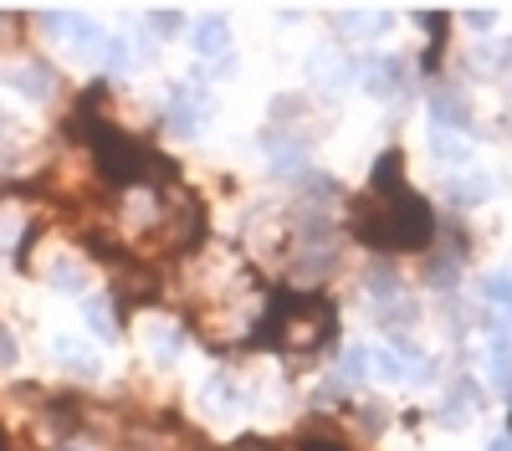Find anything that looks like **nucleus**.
Returning <instances> with one entry per match:
<instances>
[{
    "label": "nucleus",
    "mask_w": 512,
    "mask_h": 451,
    "mask_svg": "<svg viewBox=\"0 0 512 451\" xmlns=\"http://www.w3.org/2000/svg\"><path fill=\"white\" fill-rule=\"evenodd\" d=\"M82 282H88V272H82L77 262L62 257V262L52 267V287H62V293H82Z\"/></svg>",
    "instance_id": "12"
},
{
    "label": "nucleus",
    "mask_w": 512,
    "mask_h": 451,
    "mask_svg": "<svg viewBox=\"0 0 512 451\" xmlns=\"http://www.w3.org/2000/svg\"><path fill=\"white\" fill-rule=\"evenodd\" d=\"M482 298L497 308V318L512 323V277H507V272H492V277L482 282Z\"/></svg>",
    "instance_id": "7"
},
{
    "label": "nucleus",
    "mask_w": 512,
    "mask_h": 451,
    "mask_svg": "<svg viewBox=\"0 0 512 451\" xmlns=\"http://www.w3.org/2000/svg\"><path fill=\"white\" fill-rule=\"evenodd\" d=\"M374 375L390 380V385H400V380H410V369H405V359H400L395 349H379V354H374Z\"/></svg>",
    "instance_id": "9"
},
{
    "label": "nucleus",
    "mask_w": 512,
    "mask_h": 451,
    "mask_svg": "<svg viewBox=\"0 0 512 451\" xmlns=\"http://www.w3.org/2000/svg\"><path fill=\"white\" fill-rule=\"evenodd\" d=\"M349 231H354V241L369 246V252H425V246H431L436 216H431V205L410 190L400 149L379 154L369 190L349 205Z\"/></svg>",
    "instance_id": "1"
},
{
    "label": "nucleus",
    "mask_w": 512,
    "mask_h": 451,
    "mask_svg": "<svg viewBox=\"0 0 512 451\" xmlns=\"http://www.w3.org/2000/svg\"><path fill=\"white\" fill-rule=\"evenodd\" d=\"M507 426H512V421H507Z\"/></svg>",
    "instance_id": "21"
},
{
    "label": "nucleus",
    "mask_w": 512,
    "mask_h": 451,
    "mask_svg": "<svg viewBox=\"0 0 512 451\" xmlns=\"http://www.w3.org/2000/svg\"><path fill=\"white\" fill-rule=\"evenodd\" d=\"M338 328V308L323 293H297V287H282L272 293V308L256 328V344L267 349H287V354H318Z\"/></svg>",
    "instance_id": "2"
},
{
    "label": "nucleus",
    "mask_w": 512,
    "mask_h": 451,
    "mask_svg": "<svg viewBox=\"0 0 512 451\" xmlns=\"http://www.w3.org/2000/svg\"><path fill=\"white\" fill-rule=\"evenodd\" d=\"M82 313H88V328H93V334H98V339H113V334H118V323H113V313H108V303H98V298H88V303H82Z\"/></svg>",
    "instance_id": "10"
},
{
    "label": "nucleus",
    "mask_w": 512,
    "mask_h": 451,
    "mask_svg": "<svg viewBox=\"0 0 512 451\" xmlns=\"http://www.w3.org/2000/svg\"><path fill=\"white\" fill-rule=\"evenodd\" d=\"M6 134H11V118H6V113H0V139H6Z\"/></svg>",
    "instance_id": "19"
},
{
    "label": "nucleus",
    "mask_w": 512,
    "mask_h": 451,
    "mask_svg": "<svg viewBox=\"0 0 512 451\" xmlns=\"http://www.w3.org/2000/svg\"><path fill=\"white\" fill-rule=\"evenodd\" d=\"M297 451H349V446L338 441V436H303V441H297Z\"/></svg>",
    "instance_id": "15"
},
{
    "label": "nucleus",
    "mask_w": 512,
    "mask_h": 451,
    "mask_svg": "<svg viewBox=\"0 0 512 451\" xmlns=\"http://www.w3.org/2000/svg\"><path fill=\"white\" fill-rule=\"evenodd\" d=\"M487 195H492V180H482V175L451 185V200H456V205H477V200H487Z\"/></svg>",
    "instance_id": "11"
},
{
    "label": "nucleus",
    "mask_w": 512,
    "mask_h": 451,
    "mask_svg": "<svg viewBox=\"0 0 512 451\" xmlns=\"http://www.w3.org/2000/svg\"><path fill=\"white\" fill-rule=\"evenodd\" d=\"M190 41H195V52H200V57H221V52L231 47V26H226L221 16H205V21L195 26Z\"/></svg>",
    "instance_id": "6"
},
{
    "label": "nucleus",
    "mask_w": 512,
    "mask_h": 451,
    "mask_svg": "<svg viewBox=\"0 0 512 451\" xmlns=\"http://www.w3.org/2000/svg\"><path fill=\"white\" fill-rule=\"evenodd\" d=\"M149 21H154V31H164V36L185 26V16H180V11H149Z\"/></svg>",
    "instance_id": "16"
},
{
    "label": "nucleus",
    "mask_w": 512,
    "mask_h": 451,
    "mask_svg": "<svg viewBox=\"0 0 512 451\" xmlns=\"http://www.w3.org/2000/svg\"><path fill=\"white\" fill-rule=\"evenodd\" d=\"M492 385H497V390H512V349H507V344L492 349Z\"/></svg>",
    "instance_id": "13"
},
{
    "label": "nucleus",
    "mask_w": 512,
    "mask_h": 451,
    "mask_svg": "<svg viewBox=\"0 0 512 451\" xmlns=\"http://www.w3.org/2000/svg\"><path fill=\"white\" fill-rule=\"evenodd\" d=\"M431 113H436V123H446V129H466V103L451 98V93H436Z\"/></svg>",
    "instance_id": "8"
},
{
    "label": "nucleus",
    "mask_w": 512,
    "mask_h": 451,
    "mask_svg": "<svg viewBox=\"0 0 512 451\" xmlns=\"http://www.w3.org/2000/svg\"><path fill=\"white\" fill-rule=\"evenodd\" d=\"M338 369H344V380H364V375H369V349L349 344V349H344V364H338Z\"/></svg>",
    "instance_id": "14"
},
{
    "label": "nucleus",
    "mask_w": 512,
    "mask_h": 451,
    "mask_svg": "<svg viewBox=\"0 0 512 451\" xmlns=\"http://www.w3.org/2000/svg\"><path fill=\"white\" fill-rule=\"evenodd\" d=\"M93 154H98V175H103L113 190H123V185H159V180H175V164H169L164 154H154V149H144L139 139L118 134L113 123L93 139Z\"/></svg>",
    "instance_id": "3"
},
{
    "label": "nucleus",
    "mask_w": 512,
    "mask_h": 451,
    "mask_svg": "<svg viewBox=\"0 0 512 451\" xmlns=\"http://www.w3.org/2000/svg\"><path fill=\"white\" fill-rule=\"evenodd\" d=\"M205 113H210V103H205L200 93H180L175 108H169V134H180V139L200 134V118H205Z\"/></svg>",
    "instance_id": "4"
},
{
    "label": "nucleus",
    "mask_w": 512,
    "mask_h": 451,
    "mask_svg": "<svg viewBox=\"0 0 512 451\" xmlns=\"http://www.w3.org/2000/svg\"><path fill=\"white\" fill-rule=\"evenodd\" d=\"M6 82H11V88H16L21 98H31V103H47V98H52V88H57L47 67H11V72H6Z\"/></svg>",
    "instance_id": "5"
},
{
    "label": "nucleus",
    "mask_w": 512,
    "mask_h": 451,
    "mask_svg": "<svg viewBox=\"0 0 512 451\" xmlns=\"http://www.w3.org/2000/svg\"><path fill=\"white\" fill-rule=\"evenodd\" d=\"M487 451H512V436H497V441H492Z\"/></svg>",
    "instance_id": "18"
},
{
    "label": "nucleus",
    "mask_w": 512,
    "mask_h": 451,
    "mask_svg": "<svg viewBox=\"0 0 512 451\" xmlns=\"http://www.w3.org/2000/svg\"><path fill=\"white\" fill-rule=\"evenodd\" d=\"M436 154H441V159H451V164H461V159H466V149H461V144H451L446 134H436Z\"/></svg>",
    "instance_id": "17"
},
{
    "label": "nucleus",
    "mask_w": 512,
    "mask_h": 451,
    "mask_svg": "<svg viewBox=\"0 0 512 451\" xmlns=\"http://www.w3.org/2000/svg\"><path fill=\"white\" fill-rule=\"evenodd\" d=\"M0 451H16V446H11V441H6V436H0Z\"/></svg>",
    "instance_id": "20"
}]
</instances>
